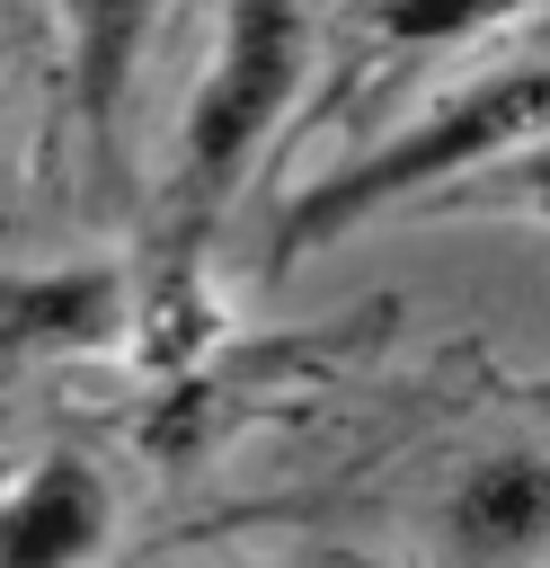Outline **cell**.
<instances>
[{
	"label": "cell",
	"mask_w": 550,
	"mask_h": 568,
	"mask_svg": "<svg viewBox=\"0 0 550 568\" xmlns=\"http://www.w3.org/2000/svg\"><path fill=\"white\" fill-rule=\"evenodd\" d=\"M435 541L452 568H532L550 541V462L532 435L488 444L479 462L452 470V488L435 497Z\"/></svg>",
	"instance_id": "cell-3"
},
{
	"label": "cell",
	"mask_w": 550,
	"mask_h": 568,
	"mask_svg": "<svg viewBox=\"0 0 550 568\" xmlns=\"http://www.w3.org/2000/svg\"><path fill=\"white\" fill-rule=\"evenodd\" d=\"M310 53H319V18H302V9L240 0L213 18L204 71L186 89V115H177L151 222H142V275L124 293V328L169 373L204 364V257H213L222 222L240 213L248 178L266 169L275 133L310 80Z\"/></svg>",
	"instance_id": "cell-1"
},
{
	"label": "cell",
	"mask_w": 550,
	"mask_h": 568,
	"mask_svg": "<svg viewBox=\"0 0 550 568\" xmlns=\"http://www.w3.org/2000/svg\"><path fill=\"white\" fill-rule=\"evenodd\" d=\"M115 541V479L89 453H35L0 488V568H98Z\"/></svg>",
	"instance_id": "cell-4"
},
{
	"label": "cell",
	"mask_w": 550,
	"mask_h": 568,
	"mask_svg": "<svg viewBox=\"0 0 550 568\" xmlns=\"http://www.w3.org/2000/svg\"><path fill=\"white\" fill-rule=\"evenodd\" d=\"M541 115H550V71L541 62H506V71H479V80L444 89L435 106H417L408 124L373 133L328 178H310L275 213L266 266H302V257L337 248L346 231H364V222H381V213H399L417 195H444V186L479 178L488 160H532Z\"/></svg>",
	"instance_id": "cell-2"
}]
</instances>
